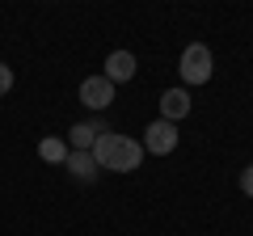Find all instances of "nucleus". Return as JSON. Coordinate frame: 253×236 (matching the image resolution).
Wrapping results in <instances>:
<instances>
[{"instance_id": "nucleus-7", "label": "nucleus", "mask_w": 253, "mask_h": 236, "mask_svg": "<svg viewBox=\"0 0 253 236\" xmlns=\"http://www.w3.org/2000/svg\"><path fill=\"white\" fill-rule=\"evenodd\" d=\"M101 131H106L101 122H76V127L68 131V139H72V148H76V152H89V148L97 144V135H101Z\"/></svg>"}, {"instance_id": "nucleus-9", "label": "nucleus", "mask_w": 253, "mask_h": 236, "mask_svg": "<svg viewBox=\"0 0 253 236\" xmlns=\"http://www.w3.org/2000/svg\"><path fill=\"white\" fill-rule=\"evenodd\" d=\"M38 156L51 160V164H63L68 160V144H63V139H42V144H38Z\"/></svg>"}, {"instance_id": "nucleus-4", "label": "nucleus", "mask_w": 253, "mask_h": 236, "mask_svg": "<svg viewBox=\"0 0 253 236\" xmlns=\"http://www.w3.org/2000/svg\"><path fill=\"white\" fill-rule=\"evenodd\" d=\"M81 101L89 110H106L110 101H114V84H110L106 76H89V80L81 84Z\"/></svg>"}, {"instance_id": "nucleus-5", "label": "nucleus", "mask_w": 253, "mask_h": 236, "mask_svg": "<svg viewBox=\"0 0 253 236\" xmlns=\"http://www.w3.org/2000/svg\"><path fill=\"white\" fill-rule=\"evenodd\" d=\"M106 76L110 84H123V80H131L135 76V55L131 51H110V59H106Z\"/></svg>"}, {"instance_id": "nucleus-1", "label": "nucleus", "mask_w": 253, "mask_h": 236, "mask_svg": "<svg viewBox=\"0 0 253 236\" xmlns=\"http://www.w3.org/2000/svg\"><path fill=\"white\" fill-rule=\"evenodd\" d=\"M89 152L97 160V169H110V173H131L144 160V144L131 139V135H114V131H101Z\"/></svg>"}, {"instance_id": "nucleus-11", "label": "nucleus", "mask_w": 253, "mask_h": 236, "mask_svg": "<svg viewBox=\"0 0 253 236\" xmlns=\"http://www.w3.org/2000/svg\"><path fill=\"white\" fill-rule=\"evenodd\" d=\"M241 190H245V194H249V198H253V164H249V169L241 173Z\"/></svg>"}, {"instance_id": "nucleus-2", "label": "nucleus", "mask_w": 253, "mask_h": 236, "mask_svg": "<svg viewBox=\"0 0 253 236\" xmlns=\"http://www.w3.org/2000/svg\"><path fill=\"white\" fill-rule=\"evenodd\" d=\"M211 72H215L211 46L207 42H190L186 51H181V80H186V84H207Z\"/></svg>"}, {"instance_id": "nucleus-6", "label": "nucleus", "mask_w": 253, "mask_h": 236, "mask_svg": "<svg viewBox=\"0 0 253 236\" xmlns=\"http://www.w3.org/2000/svg\"><path fill=\"white\" fill-rule=\"evenodd\" d=\"M190 114V93L186 89H169L161 97V118L165 122H177V118H186Z\"/></svg>"}, {"instance_id": "nucleus-10", "label": "nucleus", "mask_w": 253, "mask_h": 236, "mask_svg": "<svg viewBox=\"0 0 253 236\" xmlns=\"http://www.w3.org/2000/svg\"><path fill=\"white\" fill-rule=\"evenodd\" d=\"M9 89H13V68H9V64H0V97H4Z\"/></svg>"}, {"instance_id": "nucleus-3", "label": "nucleus", "mask_w": 253, "mask_h": 236, "mask_svg": "<svg viewBox=\"0 0 253 236\" xmlns=\"http://www.w3.org/2000/svg\"><path fill=\"white\" fill-rule=\"evenodd\" d=\"M173 148H177V122H165V118H156L152 127L144 131V152H152V156H169Z\"/></svg>"}, {"instance_id": "nucleus-8", "label": "nucleus", "mask_w": 253, "mask_h": 236, "mask_svg": "<svg viewBox=\"0 0 253 236\" xmlns=\"http://www.w3.org/2000/svg\"><path fill=\"white\" fill-rule=\"evenodd\" d=\"M63 164H68L76 177H84V182L97 173V160H93V152H68V160H63Z\"/></svg>"}]
</instances>
